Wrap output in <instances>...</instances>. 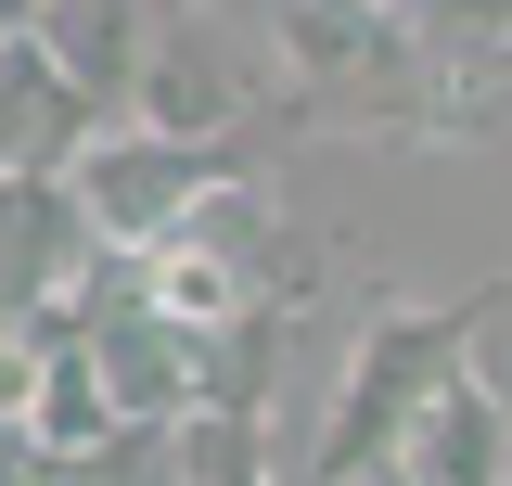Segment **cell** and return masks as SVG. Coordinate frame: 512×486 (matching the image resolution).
<instances>
[{
  "instance_id": "obj_1",
  "label": "cell",
  "mask_w": 512,
  "mask_h": 486,
  "mask_svg": "<svg viewBox=\"0 0 512 486\" xmlns=\"http://www.w3.org/2000/svg\"><path fill=\"white\" fill-rule=\"evenodd\" d=\"M269 64H282V103L333 128H410V141H448L461 116V77L448 52L410 26V13H359V0H269Z\"/></svg>"
},
{
  "instance_id": "obj_2",
  "label": "cell",
  "mask_w": 512,
  "mask_h": 486,
  "mask_svg": "<svg viewBox=\"0 0 512 486\" xmlns=\"http://www.w3.org/2000/svg\"><path fill=\"white\" fill-rule=\"evenodd\" d=\"M128 269H141L154 307H180L192 333H244V320H282V307L320 295V243L256 192V167L218 180V192H192L154 243H128Z\"/></svg>"
},
{
  "instance_id": "obj_3",
  "label": "cell",
  "mask_w": 512,
  "mask_h": 486,
  "mask_svg": "<svg viewBox=\"0 0 512 486\" xmlns=\"http://www.w3.org/2000/svg\"><path fill=\"white\" fill-rule=\"evenodd\" d=\"M474 333H487V295H461V307H372V333L333 371V410H320L308 474H372L384 448H397V423L423 410V384H436L448 359H474Z\"/></svg>"
},
{
  "instance_id": "obj_4",
  "label": "cell",
  "mask_w": 512,
  "mask_h": 486,
  "mask_svg": "<svg viewBox=\"0 0 512 486\" xmlns=\"http://www.w3.org/2000/svg\"><path fill=\"white\" fill-rule=\"evenodd\" d=\"M256 154L244 141H180V128H141V116H103L77 154H64V192H77V218H90V243H154L167 218H180L192 192L244 180Z\"/></svg>"
},
{
  "instance_id": "obj_5",
  "label": "cell",
  "mask_w": 512,
  "mask_h": 486,
  "mask_svg": "<svg viewBox=\"0 0 512 486\" xmlns=\"http://www.w3.org/2000/svg\"><path fill=\"white\" fill-rule=\"evenodd\" d=\"M269 103H282V64L244 52L231 13H205V0H180V13L141 39V77H128V116L180 128V141H244Z\"/></svg>"
},
{
  "instance_id": "obj_6",
  "label": "cell",
  "mask_w": 512,
  "mask_h": 486,
  "mask_svg": "<svg viewBox=\"0 0 512 486\" xmlns=\"http://www.w3.org/2000/svg\"><path fill=\"white\" fill-rule=\"evenodd\" d=\"M397 486H500L512 474V397L487 359H448L436 384H423V410L397 423Z\"/></svg>"
},
{
  "instance_id": "obj_7",
  "label": "cell",
  "mask_w": 512,
  "mask_h": 486,
  "mask_svg": "<svg viewBox=\"0 0 512 486\" xmlns=\"http://www.w3.org/2000/svg\"><path fill=\"white\" fill-rule=\"evenodd\" d=\"M77 269H90V218H77L64 167L0 180V333L39 320V307H64V295H77Z\"/></svg>"
},
{
  "instance_id": "obj_8",
  "label": "cell",
  "mask_w": 512,
  "mask_h": 486,
  "mask_svg": "<svg viewBox=\"0 0 512 486\" xmlns=\"http://www.w3.org/2000/svg\"><path fill=\"white\" fill-rule=\"evenodd\" d=\"M103 128V103L39 52V26H13L0 39V180H26V167H64L77 141Z\"/></svg>"
},
{
  "instance_id": "obj_9",
  "label": "cell",
  "mask_w": 512,
  "mask_h": 486,
  "mask_svg": "<svg viewBox=\"0 0 512 486\" xmlns=\"http://www.w3.org/2000/svg\"><path fill=\"white\" fill-rule=\"evenodd\" d=\"M180 435V486H269V448H256V410H192Z\"/></svg>"
},
{
  "instance_id": "obj_10",
  "label": "cell",
  "mask_w": 512,
  "mask_h": 486,
  "mask_svg": "<svg viewBox=\"0 0 512 486\" xmlns=\"http://www.w3.org/2000/svg\"><path fill=\"white\" fill-rule=\"evenodd\" d=\"M410 26H423V39L448 52V77H461V52H487V39L512 26V0H410Z\"/></svg>"
},
{
  "instance_id": "obj_11",
  "label": "cell",
  "mask_w": 512,
  "mask_h": 486,
  "mask_svg": "<svg viewBox=\"0 0 512 486\" xmlns=\"http://www.w3.org/2000/svg\"><path fill=\"white\" fill-rule=\"evenodd\" d=\"M0 486H77V461H64V448H39V435L0 410Z\"/></svg>"
},
{
  "instance_id": "obj_12",
  "label": "cell",
  "mask_w": 512,
  "mask_h": 486,
  "mask_svg": "<svg viewBox=\"0 0 512 486\" xmlns=\"http://www.w3.org/2000/svg\"><path fill=\"white\" fill-rule=\"evenodd\" d=\"M474 90H512V26L487 39V52H461V103H474Z\"/></svg>"
},
{
  "instance_id": "obj_13",
  "label": "cell",
  "mask_w": 512,
  "mask_h": 486,
  "mask_svg": "<svg viewBox=\"0 0 512 486\" xmlns=\"http://www.w3.org/2000/svg\"><path fill=\"white\" fill-rule=\"evenodd\" d=\"M308 486H397V461H372V474H308Z\"/></svg>"
}]
</instances>
